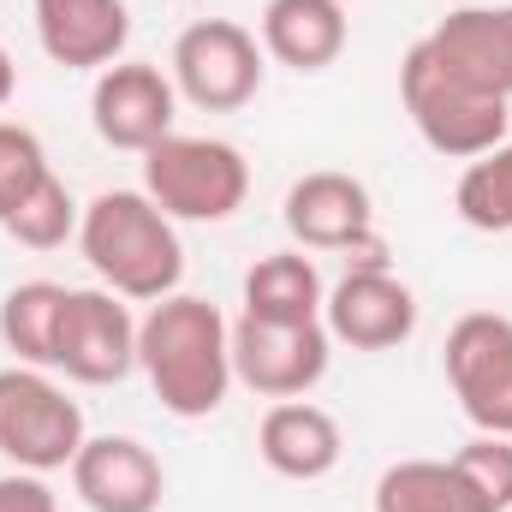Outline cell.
<instances>
[{"mask_svg":"<svg viewBox=\"0 0 512 512\" xmlns=\"http://www.w3.org/2000/svg\"><path fill=\"white\" fill-rule=\"evenodd\" d=\"M137 370L149 376L161 411L185 423L215 417L233 393V322L209 298L173 292L137 322Z\"/></svg>","mask_w":512,"mask_h":512,"instance_id":"6da1fadb","label":"cell"},{"mask_svg":"<svg viewBox=\"0 0 512 512\" xmlns=\"http://www.w3.org/2000/svg\"><path fill=\"white\" fill-rule=\"evenodd\" d=\"M78 251L96 268L108 292L126 304H161L185 280V245L179 221H167L143 191H102L84 203L78 221Z\"/></svg>","mask_w":512,"mask_h":512,"instance_id":"7a4b0ae2","label":"cell"},{"mask_svg":"<svg viewBox=\"0 0 512 512\" xmlns=\"http://www.w3.org/2000/svg\"><path fill=\"white\" fill-rule=\"evenodd\" d=\"M167 221H233L251 197V161L239 143L227 137H161L155 149H143V185H137Z\"/></svg>","mask_w":512,"mask_h":512,"instance_id":"3957f363","label":"cell"},{"mask_svg":"<svg viewBox=\"0 0 512 512\" xmlns=\"http://www.w3.org/2000/svg\"><path fill=\"white\" fill-rule=\"evenodd\" d=\"M399 102H405L417 137L447 161H477L495 143H507L512 102L465 84L459 72H447L423 42H411L405 60H399Z\"/></svg>","mask_w":512,"mask_h":512,"instance_id":"277c9868","label":"cell"},{"mask_svg":"<svg viewBox=\"0 0 512 512\" xmlns=\"http://www.w3.org/2000/svg\"><path fill=\"white\" fill-rule=\"evenodd\" d=\"M90 441L84 405L48 370L12 364L0 370V459L12 471H72L78 447Z\"/></svg>","mask_w":512,"mask_h":512,"instance_id":"5b68a950","label":"cell"},{"mask_svg":"<svg viewBox=\"0 0 512 512\" xmlns=\"http://www.w3.org/2000/svg\"><path fill=\"white\" fill-rule=\"evenodd\" d=\"M268 54L239 18H197L173 42V90L203 114H239L262 90Z\"/></svg>","mask_w":512,"mask_h":512,"instance_id":"8992f818","label":"cell"},{"mask_svg":"<svg viewBox=\"0 0 512 512\" xmlns=\"http://www.w3.org/2000/svg\"><path fill=\"white\" fill-rule=\"evenodd\" d=\"M447 387L477 435H512V316L471 310L447 328Z\"/></svg>","mask_w":512,"mask_h":512,"instance_id":"52a82bcc","label":"cell"},{"mask_svg":"<svg viewBox=\"0 0 512 512\" xmlns=\"http://www.w3.org/2000/svg\"><path fill=\"white\" fill-rule=\"evenodd\" d=\"M54 370L78 387H114L137 370V316L108 286H66L60 334H54Z\"/></svg>","mask_w":512,"mask_h":512,"instance_id":"ba28073f","label":"cell"},{"mask_svg":"<svg viewBox=\"0 0 512 512\" xmlns=\"http://www.w3.org/2000/svg\"><path fill=\"white\" fill-rule=\"evenodd\" d=\"M280 221L298 239V251H364L358 262H382L376 197H370L364 179H352L340 167H316V173L292 179L286 203H280Z\"/></svg>","mask_w":512,"mask_h":512,"instance_id":"9c48e42d","label":"cell"},{"mask_svg":"<svg viewBox=\"0 0 512 512\" xmlns=\"http://www.w3.org/2000/svg\"><path fill=\"white\" fill-rule=\"evenodd\" d=\"M334 334L322 322H233V382H245L262 399H304L328 376Z\"/></svg>","mask_w":512,"mask_h":512,"instance_id":"30bf717a","label":"cell"},{"mask_svg":"<svg viewBox=\"0 0 512 512\" xmlns=\"http://www.w3.org/2000/svg\"><path fill=\"white\" fill-rule=\"evenodd\" d=\"M322 328L334 334V346L393 352L417 334V292L387 262H352L322 298Z\"/></svg>","mask_w":512,"mask_h":512,"instance_id":"8fae6325","label":"cell"},{"mask_svg":"<svg viewBox=\"0 0 512 512\" xmlns=\"http://www.w3.org/2000/svg\"><path fill=\"white\" fill-rule=\"evenodd\" d=\"M179 120V90L161 66L149 60H114L108 72H96V90H90V126L108 149H126L143 155L155 149L161 137H173Z\"/></svg>","mask_w":512,"mask_h":512,"instance_id":"7c38bea8","label":"cell"},{"mask_svg":"<svg viewBox=\"0 0 512 512\" xmlns=\"http://www.w3.org/2000/svg\"><path fill=\"white\" fill-rule=\"evenodd\" d=\"M72 495L90 512H161L167 471L137 435H90L72 459Z\"/></svg>","mask_w":512,"mask_h":512,"instance_id":"4fadbf2b","label":"cell"},{"mask_svg":"<svg viewBox=\"0 0 512 512\" xmlns=\"http://www.w3.org/2000/svg\"><path fill=\"white\" fill-rule=\"evenodd\" d=\"M36 42L66 72H108L131 42L126 0H30Z\"/></svg>","mask_w":512,"mask_h":512,"instance_id":"5bb4252c","label":"cell"},{"mask_svg":"<svg viewBox=\"0 0 512 512\" xmlns=\"http://www.w3.org/2000/svg\"><path fill=\"white\" fill-rule=\"evenodd\" d=\"M423 48H429L447 72H459L465 84H477V90L512 102V6H483V0H471V6H459V12H447V18L423 36Z\"/></svg>","mask_w":512,"mask_h":512,"instance_id":"9a60e30c","label":"cell"},{"mask_svg":"<svg viewBox=\"0 0 512 512\" xmlns=\"http://www.w3.org/2000/svg\"><path fill=\"white\" fill-rule=\"evenodd\" d=\"M256 453L286 483H322L340 465L346 435H340L334 411H322L310 399H274L256 423Z\"/></svg>","mask_w":512,"mask_h":512,"instance_id":"2e32d148","label":"cell"},{"mask_svg":"<svg viewBox=\"0 0 512 512\" xmlns=\"http://www.w3.org/2000/svg\"><path fill=\"white\" fill-rule=\"evenodd\" d=\"M256 42L292 72H328L352 42V18L340 0H268L256 18Z\"/></svg>","mask_w":512,"mask_h":512,"instance_id":"e0dca14e","label":"cell"},{"mask_svg":"<svg viewBox=\"0 0 512 512\" xmlns=\"http://www.w3.org/2000/svg\"><path fill=\"white\" fill-rule=\"evenodd\" d=\"M322 274L304 251H274L245 274V316L256 322H322Z\"/></svg>","mask_w":512,"mask_h":512,"instance_id":"ac0fdd59","label":"cell"},{"mask_svg":"<svg viewBox=\"0 0 512 512\" xmlns=\"http://www.w3.org/2000/svg\"><path fill=\"white\" fill-rule=\"evenodd\" d=\"M376 512H489L453 459H399L376 477Z\"/></svg>","mask_w":512,"mask_h":512,"instance_id":"d6986e66","label":"cell"},{"mask_svg":"<svg viewBox=\"0 0 512 512\" xmlns=\"http://www.w3.org/2000/svg\"><path fill=\"white\" fill-rule=\"evenodd\" d=\"M66 286L60 280H18L0 298V346L18 352L30 370H54V334H60Z\"/></svg>","mask_w":512,"mask_h":512,"instance_id":"ffe728a7","label":"cell"},{"mask_svg":"<svg viewBox=\"0 0 512 512\" xmlns=\"http://www.w3.org/2000/svg\"><path fill=\"white\" fill-rule=\"evenodd\" d=\"M453 209L471 233H512V137L495 143L489 155L465 161L453 185Z\"/></svg>","mask_w":512,"mask_h":512,"instance_id":"44dd1931","label":"cell"},{"mask_svg":"<svg viewBox=\"0 0 512 512\" xmlns=\"http://www.w3.org/2000/svg\"><path fill=\"white\" fill-rule=\"evenodd\" d=\"M78 221H84V209H78V197L66 191V179H42L6 221H0V233L6 239H18L24 251H60L66 239H78Z\"/></svg>","mask_w":512,"mask_h":512,"instance_id":"7402d4cb","label":"cell"},{"mask_svg":"<svg viewBox=\"0 0 512 512\" xmlns=\"http://www.w3.org/2000/svg\"><path fill=\"white\" fill-rule=\"evenodd\" d=\"M48 173H54V167H48L42 137L30 126H18V120H0V221H6Z\"/></svg>","mask_w":512,"mask_h":512,"instance_id":"603a6c76","label":"cell"},{"mask_svg":"<svg viewBox=\"0 0 512 512\" xmlns=\"http://www.w3.org/2000/svg\"><path fill=\"white\" fill-rule=\"evenodd\" d=\"M459 477L477 489V501L489 512L512 507V435H471L459 453H453Z\"/></svg>","mask_w":512,"mask_h":512,"instance_id":"cb8c5ba5","label":"cell"},{"mask_svg":"<svg viewBox=\"0 0 512 512\" xmlns=\"http://www.w3.org/2000/svg\"><path fill=\"white\" fill-rule=\"evenodd\" d=\"M0 512H60V495L42 471H6L0 477Z\"/></svg>","mask_w":512,"mask_h":512,"instance_id":"d4e9b609","label":"cell"},{"mask_svg":"<svg viewBox=\"0 0 512 512\" xmlns=\"http://www.w3.org/2000/svg\"><path fill=\"white\" fill-rule=\"evenodd\" d=\"M12 90H18V66H12V54L0 48V108L12 102Z\"/></svg>","mask_w":512,"mask_h":512,"instance_id":"484cf974","label":"cell"},{"mask_svg":"<svg viewBox=\"0 0 512 512\" xmlns=\"http://www.w3.org/2000/svg\"><path fill=\"white\" fill-rule=\"evenodd\" d=\"M507 512H512V507H507Z\"/></svg>","mask_w":512,"mask_h":512,"instance_id":"4316f807","label":"cell"}]
</instances>
